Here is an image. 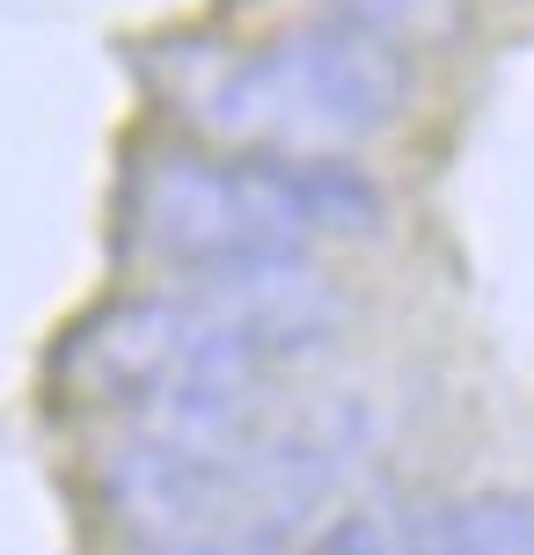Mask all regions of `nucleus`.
Returning a JSON list of instances; mask_svg holds the SVG:
<instances>
[{
    "label": "nucleus",
    "mask_w": 534,
    "mask_h": 555,
    "mask_svg": "<svg viewBox=\"0 0 534 555\" xmlns=\"http://www.w3.org/2000/svg\"><path fill=\"white\" fill-rule=\"evenodd\" d=\"M198 125L234 146L271 154H338L352 139L389 132L410 111V59L344 23L285 29L264 52L220 66L198 88Z\"/></svg>",
    "instance_id": "f257e3e1"
},
{
    "label": "nucleus",
    "mask_w": 534,
    "mask_h": 555,
    "mask_svg": "<svg viewBox=\"0 0 534 555\" xmlns=\"http://www.w3.org/2000/svg\"><path fill=\"white\" fill-rule=\"evenodd\" d=\"M132 220H140V242L176 271L315 242L293 176H285V154H250V162L162 154V162H147L140 191H132Z\"/></svg>",
    "instance_id": "f03ea898"
},
{
    "label": "nucleus",
    "mask_w": 534,
    "mask_h": 555,
    "mask_svg": "<svg viewBox=\"0 0 534 555\" xmlns=\"http://www.w3.org/2000/svg\"><path fill=\"white\" fill-rule=\"evenodd\" d=\"M183 300H198L213 322L250 336L264 359H315L344 330V285L308 249H256V256H220L183 271Z\"/></svg>",
    "instance_id": "7ed1b4c3"
},
{
    "label": "nucleus",
    "mask_w": 534,
    "mask_h": 555,
    "mask_svg": "<svg viewBox=\"0 0 534 555\" xmlns=\"http://www.w3.org/2000/svg\"><path fill=\"white\" fill-rule=\"evenodd\" d=\"M103 498L147 541H183V533H213L234 519V475H227V461L132 439L103 461Z\"/></svg>",
    "instance_id": "20e7f679"
},
{
    "label": "nucleus",
    "mask_w": 534,
    "mask_h": 555,
    "mask_svg": "<svg viewBox=\"0 0 534 555\" xmlns=\"http://www.w3.org/2000/svg\"><path fill=\"white\" fill-rule=\"evenodd\" d=\"M285 176H293L308 234H381V220H389L381 176H366L344 154H285Z\"/></svg>",
    "instance_id": "39448f33"
},
{
    "label": "nucleus",
    "mask_w": 534,
    "mask_h": 555,
    "mask_svg": "<svg viewBox=\"0 0 534 555\" xmlns=\"http://www.w3.org/2000/svg\"><path fill=\"white\" fill-rule=\"evenodd\" d=\"M330 15L344 29H366V37H381V44H447L461 37L469 23V8L461 0H330Z\"/></svg>",
    "instance_id": "423d86ee"
},
{
    "label": "nucleus",
    "mask_w": 534,
    "mask_h": 555,
    "mask_svg": "<svg viewBox=\"0 0 534 555\" xmlns=\"http://www.w3.org/2000/svg\"><path fill=\"white\" fill-rule=\"evenodd\" d=\"M301 555H389V527H381L373 512H344V519H330Z\"/></svg>",
    "instance_id": "0eeeda50"
},
{
    "label": "nucleus",
    "mask_w": 534,
    "mask_h": 555,
    "mask_svg": "<svg viewBox=\"0 0 534 555\" xmlns=\"http://www.w3.org/2000/svg\"><path fill=\"white\" fill-rule=\"evenodd\" d=\"M154 555H279V548L250 527H213V533H183V541H154Z\"/></svg>",
    "instance_id": "6e6552de"
}]
</instances>
